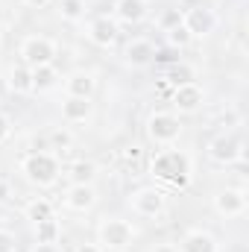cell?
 Wrapping results in <instances>:
<instances>
[{
  "label": "cell",
  "instance_id": "obj_1",
  "mask_svg": "<svg viewBox=\"0 0 249 252\" xmlns=\"http://www.w3.org/2000/svg\"><path fill=\"white\" fill-rule=\"evenodd\" d=\"M150 176L158 185H167V188H187L190 179H193V161H190V156L185 150L161 147L150 158Z\"/></svg>",
  "mask_w": 249,
  "mask_h": 252
},
{
  "label": "cell",
  "instance_id": "obj_2",
  "mask_svg": "<svg viewBox=\"0 0 249 252\" xmlns=\"http://www.w3.org/2000/svg\"><path fill=\"white\" fill-rule=\"evenodd\" d=\"M21 173L30 185L35 188H53L62 179V161L56 153L47 150H32L21 158Z\"/></svg>",
  "mask_w": 249,
  "mask_h": 252
},
{
  "label": "cell",
  "instance_id": "obj_3",
  "mask_svg": "<svg viewBox=\"0 0 249 252\" xmlns=\"http://www.w3.org/2000/svg\"><path fill=\"white\" fill-rule=\"evenodd\" d=\"M97 241H100V250L126 252L135 244V226L124 217H103L97 226Z\"/></svg>",
  "mask_w": 249,
  "mask_h": 252
},
{
  "label": "cell",
  "instance_id": "obj_4",
  "mask_svg": "<svg viewBox=\"0 0 249 252\" xmlns=\"http://www.w3.org/2000/svg\"><path fill=\"white\" fill-rule=\"evenodd\" d=\"M147 138L156 147H173L182 138V121L173 112H153L147 118Z\"/></svg>",
  "mask_w": 249,
  "mask_h": 252
},
{
  "label": "cell",
  "instance_id": "obj_5",
  "mask_svg": "<svg viewBox=\"0 0 249 252\" xmlns=\"http://www.w3.org/2000/svg\"><path fill=\"white\" fill-rule=\"evenodd\" d=\"M21 64L27 67H41V64H53L56 62V41L47 35H27L18 47Z\"/></svg>",
  "mask_w": 249,
  "mask_h": 252
},
{
  "label": "cell",
  "instance_id": "obj_6",
  "mask_svg": "<svg viewBox=\"0 0 249 252\" xmlns=\"http://www.w3.org/2000/svg\"><path fill=\"white\" fill-rule=\"evenodd\" d=\"M129 208H132L138 217L156 220V217L164 214V208H167V196H164V190L156 188V185H144V188H138V190L129 193Z\"/></svg>",
  "mask_w": 249,
  "mask_h": 252
},
{
  "label": "cell",
  "instance_id": "obj_7",
  "mask_svg": "<svg viewBox=\"0 0 249 252\" xmlns=\"http://www.w3.org/2000/svg\"><path fill=\"white\" fill-rule=\"evenodd\" d=\"M208 158L214 164H223V167H232V164H241L244 161V138L238 132H223L217 135L211 144H208Z\"/></svg>",
  "mask_w": 249,
  "mask_h": 252
},
{
  "label": "cell",
  "instance_id": "obj_8",
  "mask_svg": "<svg viewBox=\"0 0 249 252\" xmlns=\"http://www.w3.org/2000/svg\"><path fill=\"white\" fill-rule=\"evenodd\" d=\"M173 115H196L205 103V91L196 85V82H185V85H176L173 88Z\"/></svg>",
  "mask_w": 249,
  "mask_h": 252
},
{
  "label": "cell",
  "instance_id": "obj_9",
  "mask_svg": "<svg viewBox=\"0 0 249 252\" xmlns=\"http://www.w3.org/2000/svg\"><path fill=\"white\" fill-rule=\"evenodd\" d=\"M182 27L190 32V38H205L217 27V15L205 6H190L182 12Z\"/></svg>",
  "mask_w": 249,
  "mask_h": 252
},
{
  "label": "cell",
  "instance_id": "obj_10",
  "mask_svg": "<svg viewBox=\"0 0 249 252\" xmlns=\"http://www.w3.org/2000/svg\"><path fill=\"white\" fill-rule=\"evenodd\" d=\"M214 211L226 220L244 217L247 211V190L244 188H223L214 193Z\"/></svg>",
  "mask_w": 249,
  "mask_h": 252
},
{
  "label": "cell",
  "instance_id": "obj_11",
  "mask_svg": "<svg viewBox=\"0 0 249 252\" xmlns=\"http://www.w3.org/2000/svg\"><path fill=\"white\" fill-rule=\"evenodd\" d=\"M118 35H121V30H118V21L115 18H94L88 27H85V38L94 44V47H103V50H109V47H115L118 44Z\"/></svg>",
  "mask_w": 249,
  "mask_h": 252
},
{
  "label": "cell",
  "instance_id": "obj_12",
  "mask_svg": "<svg viewBox=\"0 0 249 252\" xmlns=\"http://www.w3.org/2000/svg\"><path fill=\"white\" fill-rule=\"evenodd\" d=\"M156 44L150 41V38H132L129 44L124 47V59L126 64H132V67H147V64L156 62Z\"/></svg>",
  "mask_w": 249,
  "mask_h": 252
},
{
  "label": "cell",
  "instance_id": "obj_13",
  "mask_svg": "<svg viewBox=\"0 0 249 252\" xmlns=\"http://www.w3.org/2000/svg\"><path fill=\"white\" fill-rule=\"evenodd\" d=\"M97 91V76L91 70H73L70 76H64V94L67 97H94Z\"/></svg>",
  "mask_w": 249,
  "mask_h": 252
},
{
  "label": "cell",
  "instance_id": "obj_14",
  "mask_svg": "<svg viewBox=\"0 0 249 252\" xmlns=\"http://www.w3.org/2000/svg\"><path fill=\"white\" fill-rule=\"evenodd\" d=\"M94 202H97L94 185H67V190H64V205H67L70 211L85 214V211L94 208Z\"/></svg>",
  "mask_w": 249,
  "mask_h": 252
},
{
  "label": "cell",
  "instance_id": "obj_15",
  "mask_svg": "<svg viewBox=\"0 0 249 252\" xmlns=\"http://www.w3.org/2000/svg\"><path fill=\"white\" fill-rule=\"evenodd\" d=\"M94 115V103L88 97H64L62 100V121L67 124H85Z\"/></svg>",
  "mask_w": 249,
  "mask_h": 252
},
{
  "label": "cell",
  "instance_id": "obj_16",
  "mask_svg": "<svg viewBox=\"0 0 249 252\" xmlns=\"http://www.w3.org/2000/svg\"><path fill=\"white\" fill-rule=\"evenodd\" d=\"M176 252H217V241H214V235H208L202 229H190L182 235Z\"/></svg>",
  "mask_w": 249,
  "mask_h": 252
},
{
  "label": "cell",
  "instance_id": "obj_17",
  "mask_svg": "<svg viewBox=\"0 0 249 252\" xmlns=\"http://www.w3.org/2000/svg\"><path fill=\"white\" fill-rule=\"evenodd\" d=\"M6 85L12 94H32V67L27 64H12L6 73Z\"/></svg>",
  "mask_w": 249,
  "mask_h": 252
},
{
  "label": "cell",
  "instance_id": "obj_18",
  "mask_svg": "<svg viewBox=\"0 0 249 252\" xmlns=\"http://www.w3.org/2000/svg\"><path fill=\"white\" fill-rule=\"evenodd\" d=\"M64 176H67L70 185H94V179H97V164L88 161V158H76V161L64 170Z\"/></svg>",
  "mask_w": 249,
  "mask_h": 252
},
{
  "label": "cell",
  "instance_id": "obj_19",
  "mask_svg": "<svg viewBox=\"0 0 249 252\" xmlns=\"http://www.w3.org/2000/svg\"><path fill=\"white\" fill-rule=\"evenodd\" d=\"M115 18L124 24H141L147 18V0H118L115 3Z\"/></svg>",
  "mask_w": 249,
  "mask_h": 252
},
{
  "label": "cell",
  "instance_id": "obj_20",
  "mask_svg": "<svg viewBox=\"0 0 249 252\" xmlns=\"http://www.w3.org/2000/svg\"><path fill=\"white\" fill-rule=\"evenodd\" d=\"M62 82V73L56 64H41L32 67V91H53Z\"/></svg>",
  "mask_w": 249,
  "mask_h": 252
},
{
  "label": "cell",
  "instance_id": "obj_21",
  "mask_svg": "<svg viewBox=\"0 0 249 252\" xmlns=\"http://www.w3.org/2000/svg\"><path fill=\"white\" fill-rule=\"evenodd\" d=\"M24 217H27L30 223H41V220L56 217V208H53V202H50V199L35 196V199H30V202L24 205Z\"/></svg>",
  "mask_w": 249,
  "mask_h": 252
},
{
  "label": "cell",
  "instance_id": "obj_22",
  "mask_svg": "<svg viewBox=\"0 0 249 252\" xmlns=\"http://www.w3.org/2000/svg\"><path fill=\"white\" fill-rule=\"evenodd\" d=\"M35 226V244H59V235H62V226L56 217L50 220H41V223H32Z\"/></svg>",
  "mask_w": 249,
  "mask_h": 252
},
{
  "label": "cell",
  "instance_id": "obj_23",
  "mask_svg": "<svg viewBox=\"0 0 249 252\" xmlns=\"http://www.w3.org/2000/svg\"><path fill=\"white\" fill-rule=\"evenodd\" d=\"M59 18L67 24H79L85 18V0H59Z\"/></svg>",
  "mask_w": 249,
  "mask_h": 252
},
{
  "label": "cell",
  "instance_id": "obj_24",
  "mask_svg": "<svg viewBox=\"0 0 249 252\" xmlns=\"http://www.w3.org/2000/svg\"><path fill=\"white\" fill-rule=\"evenodd\" d=\"M167 79H170L173 85H185V82H193V70L185 67V64H173L170 73H167Z\"/></svg>",
  "mask_w": 249,
  "mask_h": 252
},
{
  "label": "cell",
  "instance_id": "obj_25",
  "mask_svg": "<svg viewBox=\"0 0 249 252\" xmlns=\"http://www.w3.org/2000/svg\"><path fill=\"white\" fill-rule=\"evenodd\" d=\"M167 41L173 44V47H187L193 38H190V32H187L185 27L179 24V27H173V30H167Z\"/></svg>",
  "mask_w": 249,
  "mask_h": 252
},
{
  "label": "cell",
  "instance_id": "obj_26",
  "mask_svg": "<svg viewBox=\"0 0 249 252\" xmlns=\"http://www.w3.org/2000/svg\"><path fill=\"white\" fill-rule=\"evenodd\" d=\"M182 24V9H167L164 15H161V27L164 30H173V27H179Z\"/></svg>",
  "mask_w": 249,
  "mask_h": 252
},
{
  "label": "cell",
  "instance_id": "obj_27",
  "mask_svg": "<svg viewBox=\"0 0 249 252\" xmlns=\"http://www.w3.org/2000/svg\"><path fill=\"white\" fill-rule=\"evenodd\" d=\"M0 252H18V241L9 229H0Z\"/></svg>",
  "mask_w": 249,
  "mask_h": 252
},
{
  "label": "cell",
  "instance_id": "obj_28",
  "mask_svg": "<svg viewBox=\"0 0 249 252\" xmlns=\"http://www.w3.org/2000/svg\"><path fill=\"white\" fill-rule=\"evenodd\" d=\"M50 141H53V150H64V147H70V135H67L64 129L50 132Z\"/></svg>",
  "mask_w": 249,
  "mask_h": 252
},
{
  "label": "cell",
  "instance_id": "obj_29",
  "mask_svg": "<svg viewBox=\"0 0 249 252\" xmlns=\"http://www.w3.org/2000/svg\"><path fill=\"white\" fill-rule=\"evenodd\" d=\"M9 132H12V124H9V118H6V115L0 112V144H3L6 138H9Z\"/></svg>",
  "mask_w": 249,
  "mask_h": 252
},
{
  "label": "cell",
  "instance_id": "obj_30",
  "mask_svg": "<svg viewBox=\"0 0 249 252\" xmlns=\"http://www.w3.org/2000/svg\"><path fill=\"white\" fill-rule=\"evenodd\" d=\"M30 252H62V250H59V244H32Z\"/></svg>",
  "mask_w": 249,
  "mask_h": 252
},
{
  "label": "cell",
  "instance_id": "obj_31",
  "mask_svg": "<svg viewBox=\"0 0 249 252\" xmlns=\"http://www.w3.org/2000/svg\"><path fill=\"white\" fill-rule=\"evenodd\" d=\"M73 252H103V250H100V244H79Z\"/></svg>",
  "mask_w": 249,
  "mask_h": 252
},
{
  "label": "cell",
  "instance_id": "obj_32",
  "mask_svg": "<svg viewBox=\"0 0 249 252\" xmlns=\"http://www.w3.org/2000/svg\"><path fill=\"white\" fill-rule=\"evenodd\" d=\"M24 3H27L30 9H44V6H50L53 0H24Z\"/></svg>",
  "mask_w": 249,
  "mask_h": 252
},
{
  "label": "cell",
  "instance_id": "obj_33",
  "mask_svg": "<svg viewBox=\"0 0 249 252\" xmlns=\"http://www.w3.org/2000/svg\"><path fill=\"white\" fill-rule=\"evenodd\" d=\"M153 252H176V244H156Z\"/></svg>",
  "mask_w": 249,
  "mask_h": 252
},
{
  "label": "cell",
  "instance_id": "obj_34",
  "mask_svg": "<svg viewBox=\"0 0 249 252\" xmlns=\"http://www.w3.org/2000/svg\"><path fill=\"white\" fill-rule=\"evenodd\" d=\"M0 38H3V30H0Z\"/></svg>",
  "mask_w": 249,
  "mask_h": 252
}]
</instances>
